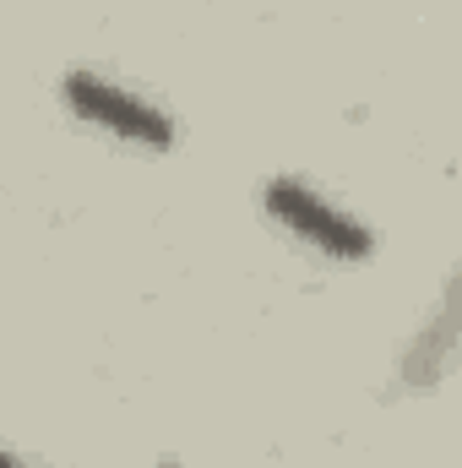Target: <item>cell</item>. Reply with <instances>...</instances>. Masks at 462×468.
Returning a JSON list of instances; mask_svg holds the SVG:
<instances>
[{"label": "cell", "instance_id": "cell-2", "mask_svg": "<svg viewBox=\"0 0 462 468\" xmlns=\"http://www.w3.org/2000/svg\"><path fill=\"white\" fill-rule=\"evenodd\" d=\"M60 99L71 104L77 120L110 131V136L131 142V147H169V142H174V125L158 115L147 99L125 93L120 82L99 77V71H71V77L60 82Z\"/></svg>", "mask_w": 462, "mask_h": 468}, {"label": "cell", "instance_id": "cell-1", "mask_svg": "<svg viewBox=\"0 0 462 468\" xmlns=\"http://www.w3.org/2000/svg\"><path fill=\"white\" fill-rule=\"evenodd\" d=\"M267 213L289 234H299L305 245H316L332 261H364L370 256V229L359 218H348L343 207H332L321 191H310L305 180H267Z\"/></svg>", "mask_w": 462, "mask_h": 468}, {"label": "cell", "instance_id": "cell-3", "mask_svg": "<svg viewBox=\"0 0 462 468\" xmlns=\"http://www.w3.org/2000/svg\"><path fill=\"white\" fill-rule=\"evenodd\" d=\"M5 468H27V463H22V458H16V452H5Z\"/></svg>", "mask_w": 462, "mask_h": 468}]
</instances>
